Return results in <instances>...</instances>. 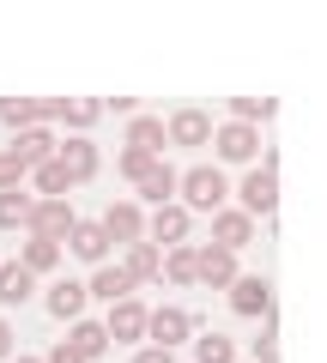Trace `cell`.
I'll return each mask as SVG.
<instances>
[{
    "label": "cell",
    "mask_w": 327,
    "mask_h": 363,
    "mask_svg": "<svg viewBox=\"0 0 327 363\" xmlns=\"http://www.w3.org/2000/svg\"><path fill=\"white\" fill-rule=\"evenodd\" d=\"M31 291H37V279H31L18 260H0V309H18V303H31Z\"/></svg>",
    "instance_id": "obj_20"
},
{
    "label": "cell",
    "mask_w": 327,
    "mask_h": 363,
    "mask_svg": "<svg viewBox=\"0 0 327 363\" xmlns=\"http://www.w3.org/2000/svg\"><path fill=\"white\" fill-rule=\"evenodd\" d=\"M236 194H243V212H249V218H273V206H279V176L255 164L249 176H243V188H236Z\"/></svg>",
    "instance_id": "obj_7"
},
{
    "label": "cell",
    "mask_w": 327,
    "mask_h": 363,
    "mask_svg": "<svg viewBox=\"0 0 327 363\" xmlns=\"http://www.w3.org/2000/svg\"><path fill=\"white\" fill-rule=\"evenodd\" d=\"M13 363H43V357H13Z\"/></svg>",
    "instance_id": "obj_36"
},
{
    "label": "cell",
    "mask_w": 327,
    "mask_h": 363,
    "mask_svg": "<svg viewBox=\"0 0 327 363\" xmlns=\"http://www.w3.org/2000/svg\"><path fill=\"white\" fill-rule=\"evenodd\" d=\"M97 224H104V236H109V242H121V248L145 242V206H140V200H109V212Z\"/></svg>",
    "instance_id": "obj_3"
},
{
    "label": "cell",
    "mask_w": 327,
    "mask_h": 363,
    "mask_svg": "<svg viewBox=\"0 0 327 363\" xmlns=\"http://www.w3.org/2000/svg\"><path fill=\"white\" fill-rule=\"evenodd\" d=\"M55 157H61V169H67L73 182H92L97 169H104V157H97V145L85 140V133H67V140L55 145Z\"/></svg>",
    "instance_id": "obj_10"
},
{
    "label": "cell",
    "mask_w": 327,
    "mask_h": 363,
    "mask_svg": "<svg viewBox=\"0 0 327 363\" xmlns=\"http://www.w3.org/2000/svg\"><path fill=\"white\" fill-rule=\"evenodd\" d=\"M67 248H73L79 260H92V267H104V260H109V236H104V224H85V218L73 224V236H67Z\"/></svg>",
    "instance_id": "obj_18"
},
{
    "label": "cell",
    "mask_w": 327,
    "mask_h": 363,
    "mask_svg": "<svg viewBox=\"0 0 327 363\" xmlns=\"http://www.w3.org/2000/svg\"><path fill=\"white\" fill-rule=\"evenodd\" d=\"M67 345H73L85 363H97L109 351V333H104V321H73V327H67Z\"/></svg>",
    "instance_id": "obj_22"
},
{
    "label": "cell",
    "mask_w": 327,
    "mask_h": 363,
    "mask_svg": "<svg viewBox=\"0 0 327 363\" xmlns=\"http://www.w3.org/2000/svg\"><path fill=\"white\" fill-rule=\"evenodd\" d=\"M279 104L273 97H231V121H243V128H261V121H273Z\"/></svg>",
    "instance_id": "obj_27"
},
{
    "label": "cell",
    "mask_w": 327,
    "mask_h": 363,
    "mask_svg": "<svg viewBox=\"0 0 327 363\" xmlns=\"http://www.w3.org/2000/svg\"><path fill=\"white\" fill-rule=\"evenodd\" d=\"M55 121H67L73 133H92L97 121H104V97H61V109H55Z\"/></svg>",
    "instance_id": "obj_17"
},
{
    "label": "cell",
    "mask_w": 327,
    "mask_h": 363,
    "mask_svg": "<svg viewBox=\"0 0 327 363\" xmlns=\"http://www.w3.org/2000/svg\"><path fill=\"white\" fill-rule=\"evenodd\" d=\"M255 242V218L243 206H218L212 212V248H231V255H243V248Z\"/></svg>",
    "instance_id": "obj_6"
},
{
    "label": "cell",
    "mask_w": 327,
    "mask_h": 363,
    "mask_svg": "<svg viewBox=\"0 0 327 363\" xmlns=\"http://www.w3.org/2000/svg\"><path fill=\"white\" fill-rule=\"evenodd\" d=\"M164 145H170L164 116H133V121H128V152H152V157H164Z\"/></svg>",
    "instance_id": "obj_16"
},
{
    "label": "cell",
    "mask_w": 327,
    "mask_h": 363,
    "mask_svg": "<svg viewBox=\"0 0 327 363\" xmlns=\"http://www.w3.org/2000/svg\"><path fill=\"white\" fill-rule=\"evenodd\" d=\"M194 260H200V285H206V291H231L236 279H243L231 248H212V242H206V248H194Z\"/></svg>",
    "instance_id": "obj_13"
},
{
    "label": "cell",
    "mask_w": 327,
    "mask_h": 363,
    "mask_svg": "<svg viewBox=\"0 0 327 363\" xmlns=\"http://www.w3.org/2000/svg\"><path fill=\"white\" fill-rule=\"evenodd\" d=\"M224 200H231V182H224L218 164H194V169H182V176H176V206L206 212V218H212Z\"/></svg>",
    "instance_id": "obj_1"
},
{
    "label": "cell",
    "mask_w": 327,
    "mask_h": 363,
    "mask_svg": "<svg viewBox=\"0 0 327 363\" xmlns=\"http://www.w3.org/2000/svg\"><path fill=\"white\" fill-rule=\"evenodd\" d=\"M164 279H170V285H200L194 242H176V248H164Z\"/></svg>",
    "instance_id": "obj_24"
},
{
    "label": "cell",
    "mask_w": 327,
    "mask_h": 363,
    "mask_svg": "<svg viewBox=\"0 0 327 363\" xmlns=\"http://www.w3.org/2000/svg\"><path fill=\"white\" fill-rule=\"evenodd\" d=\"M194 363H236V345L224 333H200L194 339Z\"/></svg>",
    "instance_id": "obj_29"
},
{
    "label": "cell",
    "mask_w": 327,
    "mask_h": 363,
    "mask_svg": "<svg viewBox=\"0 0 327 363\" xmlns=\"http://www.w3.org/2000/svg\"><path fill=\"white\" fill-rule=\"evenodd\" d=\"M73 206H67V200H37V206H31V224H25V236H43V242H67V236H73Z\"/></svg>",
    "instance_id": "obj_4"
},
{
    "label": "cell",
    "mask_w": 327,
    "mask_h": 363,
    "mask_svg": "<svg viewBox=\"0 0 327 363\" xmlns=\"http://www.w3.org/2000/svg\"><path fill=\"white\" fill-rule=\"evenodd\" d=\"M188 339H194V315H188L182 303H164V309L145 315V345L176 351V345H188Z\"/></svg>",
    "instance_id": "obj_2"
},
{
    "label": "cell",
    "mask_w": 327,
    "mask_h": 363,
    "mask_svg": "<svg viewBox=\"0 0 327 363\" xmlns=\"http://www.w3.org/2000/svg\"><path fill=\"white\" fill-rule=\"evenodd\" d=\"M31 182H37V200H67V188H73V176L61 169V157L37 164V169H31Z\"/></svg>",
    "instance_id": "obj_25"
},
{
    "label": "cell",
    "mask_w": 327,
    "mask_h": 363,
    "mask_svg": "<svg viewBox=\"0 0 327 363\" xmlns=\"http://www.w3.org/2000/svg\"><path fill=\"white\" fill-rule=\"evenodd\" d=\"M140 200H145L152 212H157V206H170V200H176V169H170V164H157L152 176L140 182Z\"/></svg>",
    "instance_id": "obj_26"
},
{
    "label": "cell",
    "mask_w": 327,
    "mask_h": 363,
    "mask_svg": "<svg viewBox=\"0 0 327 363\" xmlns=\"http://www.w3.org/2000/svg\"><path fill=\"white\" fill-rule=\"evenodd\" d=\"M43 363H85V357H79V351H73V345H67V339H61V345H55V351H49V357H43Z\"/></svg>",
    "instance_id": "obj_34"
},
{
    "label": "cell",
    "mask_w": 327,
    "mask_h": 363,
    "mask_svg": "<svg viewBox=\"0 0 327 363\" xmlns=\"http://www.w3.org/2000/svg\"><path fill=\"white\" fill-rule=\"evenodd\" d=\"M85 303H92V297H85V285H79V279H61V285H49V315H55V321H67V327L85 321Z\"/></svg>",
    "instance_id": "obj_15"
},
{
    "label": "cell",
    "mask_w": 327,
    "mask_h": 363,
    "mask_svg": "<svg viewBox=\"0 0 327 363\" xmlns=\"http://www.w3.org/2000/svg\"><path fill=\"white\" fill-rule=\"evenodd\" d=\"M25 176H31V164L18 152H0V194H13V188H25Z\"/></svg>",
    "instance_id": "obj_31"
},
{
    "label": "cell",
    "mask_w": 327,
    "mask_h": 363,
    "mask_svg": "<svg viewBox=\"0 0 327 363\" xmlns=\"http://www.w3.org/2000/svg\"><path fill=\"white\" fill-rule=\"evenodd\" d=\"M6 357H13V327L0 321V363H6Z\"/></svg>",
    "instance_id": "obj_35"
},
{
    "label": "cell",
    "mask_w": 327,
    "mask_h": 363,
    "mask_svg": "<svg viewBox=\"0 0 327 363\" xmlns=\"http://www.w3.org/2000/svg\"><path fill=\"white\" fill-rule=\"evenodd\" d=\"M133 363H176V351H164V345H140V351H133Z\"/></svg>",
    "instance_id": "obj_33"
},
{
    "label": "cell",
    "mask_w": 327,
    "mask_h": 363,
    "mask_svg": "<svg viewBox=\"0 0 327 363\" xmlns=\"http://www.w3.org/2000/svg\"><path fill=\"white\" fill-rule=\"evenodd\" d=\"M212 145H218V157H224V164H255V152H261V128L224 121V128H212Z\"/></svg>",
    "instance_id": "obj_8"
},
{
    "label": "cell",
    "mask_w": 327,
    "mask_h": 363,
    "mask_svg": "<svg viewBox=\"0 0 327 363\" xmlns=\"http://www.w3.org/2000/svg\"><path fill=\"white\" fill-rule=\"evenodd\" d=\"M249 363H279V339H273V327H267V321H261V339H255Z\"/></svg>",
    "instance_id": "obj_32"
},
{
    "label": "cell",
    "mask_w": 327,
    "mask_h": 363,
    "mask_svg": "<svg viewBox=\"0 0 327 363\" xmlns=\"http://www.w3.org/2000/svg\"><path fill=\"white\" fill-rule=\"evenodd\" d=\"M164 133H170V145L200 152V145H212V116H206V109H176V116L164 121Z\"/></svg>",
    "instance_id": "obj_11"
},
{
    "label": "cell",
    "mask_w": 327,
    "mask_h": 363,
    "mask_svg": "<svg viewBox=\"0 0 327 363\" xmlns=\"http://www.w3.org/2000/svg\"><path fill=\"white\" fill-rule=\"evenodd\" d=\"M31 206H37V200H31L25 188L0 194V230H25V224H31Z\"/></svg>",
    "instance_id": "obj_28"
},
{
    "label": "cell",
    "mask_w": 327,
    "mask_h": 363,
    "mask_svg": "<svg viewBox=\"0 0 327 363\" xmlns=\"http://www.w3.org/2000/svg\"><path fill=\"white\" fill-rule=\"evenodd\" d=\"M85 297H104V303H128V297H133V279H128L121 267H109V260H104V267L92 272V285H85Z\"/></svg>",
    "instance_id": "obj_19"
},
{
    "label": "cell",
    "mask_w": 327,
    "mask_h": 363,
    "mask_svg": "<svg viewBox=\"0 0 327 363\" xmlns=\"http://www.w3.org/2000/svg\"><path fill=\"white\" fill-rule=\"evenodd\" d=\"M145 303L140 297H128V303H109V315H104V333H109V345H140L145 339Z\"/></svg>",
    "instance_id": "obj_5"
},
{
    "label": "cell",
    "mask_w": 327,
    "mask_h": 363,
    "mask_svg": "<svg viewBox=\"0 0 327 363\" xmlns=\"http://www.w3.org/2000/svg\"><path fill=\"white\" fill-rule=\"evenodd\" d=\"M157 164H164V157H152V152H121V157H116V169H121V176H128V182H133V188H140V182H145V176H152V169H157Z\"/></svg>",
    "instance_id": "obj_30"
},
{
    "label": "cell",
    "mask_w": 327,
    "mask_h": 363,
    "mask_svg": "<svg viewBox=\"0 0 327 363\" xmlns=\"http://www.w3.org/2000/svg\"><path fill=\"white\" fill-rule=\"evenodd\" d=\"M121 272L133 279V291L157 285V279H164V248H157V242H133L128 255H121Z\"/></svg>",
    "instance_id": "obj_14"
},
{
    "label": "cell",
    "mask_w": 327,
    "mask_h": 363,
    "mask_svg": "<svg viewBox=\"0 0 327 363\" xmlns=\"http://www.w3.org/2000/svg\"><path fill=\"white\" fill-rule=\"evenodd\" d=\"M231 309L236 315H261L267 321V315H273V285H267L261 272H243V279L231 285Z\"/></svg>",
    "instance_id": "obj_12"
},
{
    "label": "cell",
    "mask_w": 327,
    "mask_h": 363,
    "mask_svg": "<svg viewBox=\"0 0 327 363\" xmlns=\"http://www.w3.org/2000/svg\"><path fill=\"white\" fill-rule=\"evenodd\" d=\"M18 267H25L31 279L55 272V267H61V242H43V236H25V248H18Z\"/></svg>",
    "instance_id": "obj_23"
},
{
    "label": "cell",
    "mask_w": 327,
    "mask_h": 363,
    "mask_svg": "<svg viewBox=\"0 0 327 363\" xmlns=\"http://www.w3.org/2000/svg\"><path fill=\"white\" fill-rule=\"evenodd\" d=\"M188 224H194V212L188 206H157L152 218H145V242H157V248H176V242H188Z\"/></svg>",
    "instance_id": "obj_9"
},
{
    "label": "cell",
    "mask_w": 327,
    "mask_h": 363,
    "mask_svg": "<svg viewBox=\"0 0 327 363\" xmlns=\"http://www.w3.org/2000/svg\"><path fill=\"white\" fill-rule=\"evenodd\" d=\"M55 145H61V140H55L49 128H25V133H13V145H6V152H18L31 169H37V164H49V157H55Z\"/></svg>",
    "instance_id": "obj_21"
}]
</instances>
